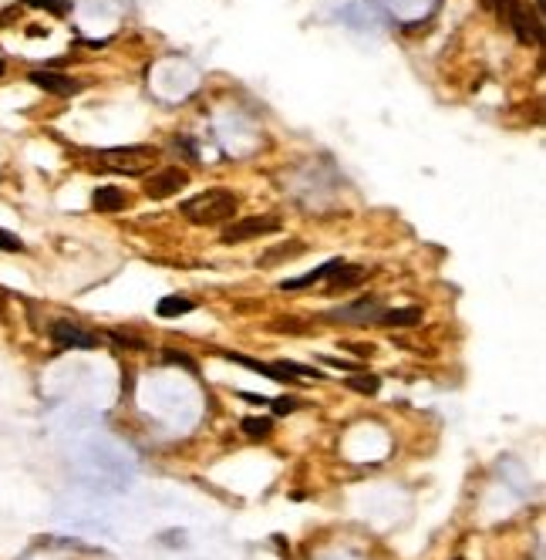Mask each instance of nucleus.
I'll return each mask as SVG.
<instances>
[{
	"instance_id": "f257e3e1",
	"label": "nucleus",
	"mask_w": 546,
	"mask_h": 560,
	"mask_svg": "<svg viewBox=\"0 0 546 560\" xmlns=\"http://www.w3.org/2000/svg\"><path fill=\"white\" fill-rule=\"evenodd\" d=\"M236 209H239V196H236L233 189H223V186L206 189V193H196V196H189V200L179 203V213L189 223H196V227L233 223Z\"/></svg>"
},
{
	"instance_id": "f03ea898",
	"label": "nucleus",
	"mask_w": 546,
	"mask_h": 560,
	"mask_svg": "<svg viewBox=\"0 0 546 560\" xmlns=\"http://www.w3.org/2000/svg\"><path fill=\"white\" fill-rule=\"evenodd\" d=\"M98 159H102L111 173L142 176V173H149L158 162V149L156 146H115V149H102Z\"/></svg>"
},
{
	"instance_id": "7ed1b4c3",
	"label": "nucleus",
	"mask_w": 546,
	"mask_h": 560,
	"mask_svg": "<svg viewBox=\"0 0 546 560\" xmlns=\"http://www.w3.org/2000/svg\"><path fill=\"white\" fill-rule=\"evenodd\" d=\"M270 233H280V216L277 213H263V216H246V220H236L219 233V240L230 247V243H246V240H260Z\"/></svg>"
},
{
	"instance_id": "20e7f679",
	"label": "nucleus",
	"mask_w": 546,
	"mask_h": 560,
	"mask_svg": "<svg viewBox=\"0 0 546 560\" xmlns=\"http://www.w3.org/2000/svg\"><path fill=\"white\" fill-rule=\"evenodd\" d=\"M189 179L192 176L182 166H169V169H158V173L142 179V193L149 200H169V196H176V193H182L189 186Z\"/></svg>"
},
{
	"instance_id": "39448f33",
	"label": "nucleus",
	"mask_w": 546,
	"mask_h": 560,
	"mask_svg": "<svg viewBox=\"0 0 546 560\" xmlns=\"http://www.w3.org/2000/svg\"><path fill=\"white\" fill-rule=\"evenodd\" d=\"M48 338H51L54 344L61 348V351H88V348H98V334L95 331H84L81 324H75V321H54L51 328H48Z\"/></svg>"
},
{
	"instance_id": "423d86ee",
	"label": "nucleus",
	"mask_w": 546,
	"mask_h": 560,
	"mask_svg": "<svg viewBox=\"0 0 546 560\" xmlns=\"http://www.w3.org/2000/svg\"><path fill=\"white\" fill-rule=\"evenodd\" d=\"M381 310H385V307H381V297H361V301H354V304L338 307V310H327V314H320V317H324V321H340V324H374Z\"/></svg>"
},
{
	"instance_id": "0eeeda50",
	"label": "nucleus",
	"mask_w": 546,
	"mask_h": 560,
	"mask_svg": "<svg viewBox=\"0 0 546 560\" xmlns=\"http://www.w3.org/2000/svg\"><path fill=\"white\" fill-rule=\"evenodd\" d=\"M27 81H30L34 88L48 91V95H57V98H71V95H78V88H81V81L61 75V71H30Z\"/></svg>"
},
{
	"instance_id": "6e6552de",
	"label": "nucleus",
	"mask_w": 546,
	"mask_h": 560,
	"mask_svg": "<svg viewBox=\"0 0 546 560\" xmlns=\"http://www.w3.org/2000/svg\"><path fill=\"white\" fill-rule=\"evenodd\" d=\"M367 277V270H364L361 263H340L338 270L331 274V283H327V294H344V290H354V287H361V280Z\"/></svg>"
},
{
	"instance_id": "1a4fd4ad",
	"label": "nucleus",
	"mask_w": 546,
	"mask_h": 560,
	"mask_svg": "<svg viewBox=\"0 0 546 560\" xmlns=\"http://www.w3.org/2000/svg\"><path fill=\"white\" fill-rule=\"evenodd\" d=\"M421 317H425V310H421L418 304L385 307V310L378 314V321H374V324H385V328H415V324H421Z\"/></svg>"
},
{
	"instance_id": "9d476101",
	"label": "nucleus",
	"mask_w": 546,
	"mask_h": 560,
	"mask_svg": "<svg viewBox=\"0 0 546 560\" xmlns=\"http://www.w3.org/2000/svg\"><path fill=\"white\" fill-rule=\"evenodd\" d=\"M304 254H307V243H304V240H286L280 247H270L263 256H257V267L270 270V267H277V263H284V260H293V256H304Z\"/></svg>"
},
{
	"instance_id": "9b49d317",
	"label": "nucleus",
	"mask_w": 546,
	"mask_h": 560,
	"mask_svg": "<svg viewBox=\"0 0 546 560\" xmlns=\"http://www.w3.org/2000/svg\"><path fill=\"white\" fill-rule=\"evenodd\" d=\"M340 263V256H334V260H327V263H320L317 270H311V274H300V277H290L280 283V290H307V287H313V283H320V280H327L334 270H338Z\"/></svg>"
},
{
	"instance_id": "f8f14e48",
	"label": "nucleus",
	"mask_w": 546,
	"mask_h": 560,
	"mask_svg": "<svg viewBox=\"0 0 546 560\" xmlns=\"http://www.w3.org/2000/svg\"><path fill=\"white\" fill-rule=\"evenodd\" d=\"M125 203H129V196L118 186H98L91 193V209L95 213H118V209H125Z\"/></svg>"
},
{
	"instance_id": "ddd939ff",
	"label": "nucleus",
	"mask_w": 546,
	"mask_h": 560,
	"mask_svg": "<svg viewBox=\"0 0 546 560\" xmlns=\"http://www.w3.org/2000/svg\"><path fill=\"white\" fill-rule=\"evenodd\" d=\"M196 310V304L189 301V297H179V294H172V297H162L158 301V307H156V314L158 317H182V314H192Z\"/></svg>"
},
{
	"instance_id": "4468645a",
	"label": "nucleus",
	"mask_w": 546,
	"mask_h": 560,
	"mask_svg": "<svg viewBox=\"0 0 546 560\" xmlns=\"http://www.w3.org/2000/svg\"><path fill=\"white\" fill-rule=\"evenodd\" d=\"M239 429H243V435H250V439H266V435L273 432V419L270 415H246L239 422Z\"/></svg>"
},
{
	"instance_id": "2eb2a0df",
	"label": "nucleus",
	"mask_w": 546,
	"mask_h": 560,
	"mask_svg": "<svg viewBox=\"0 0 546 560\" xmlns=\"http://www.w3.org/2000/svg\"><path fill=\"white\" fill-rule=\"evenodd\" d=\"M347 388L351 392H358V395H378V388H381V378L378 375H367V371H358V375H347Z\"/></svg>"
},
{
	"instance_id": "dca6fc26",
	"label": "nucleus",
	"mask_w": 546,
	"mask_h": 560,
	"mask_svg": "<svg viewBox=\"0 0 546 560\" xmlns=\"http://www.w3.org/2000/svg\"><path fill=\"white\" fill-rule=\"evenodd\" d=\"M162 365H172V368H185L189 375H199V365H196L192 358L185 355V351H176V348H165V351H162Z\"/></svg>"
},
{
	"instance_id": "f3484780",
	"label": "nucleus",
	"mask_w": 546,
	"mask_h": 560,
	"mask_svg": "<svg viewBox=\"0 0 546 560\" xmlns=\"http://www.w3.org/2000/svg\"><path fill=\"white\" fill-rule=\"evenodd\" d=\"M104 334H108V338H111L115 344H122V348H131V351H145V348H149V344H145L142 338H135L131 331H104Z\"/></svg>"
},
{
	"instance_id": "a211bd4d",
	"label": "nucleus",
	"mask_w": 546,
	"mask_h": 560,
	"mask_svg": "<svg viewBox=\"0 0 546 560\" xmlns=\"http://www.w3.org/2000/svg\"><path fill=\"white\" fill-rule=\"evenodd\" d=\"M21 3H30V7H44V10H51L54 17H64V14L71 10V0H21Z\"/></svg>"
},
{
	"instance_id": "6ab92c4d",
	"label": "nucleus",
	"mask_w": 546,
	"mask_h": 560,
	"mask_svg": "<svg viewBox=\"0 0 546 560\" xmlns=\"http://www.w3.org/2000/svg\"><path fill=\"white\" fill-rule=\"evenodd\" d=\"M172 149L182 152L189 162H199V149H196V142H192L189 135H176V139H172Z\"/></svg>"
},
{
	"instance_id": "aec40b11",
	"label": "nucleus",
	"mask_w": 546,
	"mask_h": 560,
	"mask_svg": "<svg viewBox=\"0 0 546 560\" xmlns=\"http://www.w3.org/2000/svg\"><path fill=\"white\" fill-rule=\"evenodd\" d=\"M317 361H324V365H331V368H338V371H347V375H358V371H364L361 361H344V358H327V355H320Z\"/></svg>"
},
{
	"instance_id": "412c9836",
	"label": "nucleus",
	"mask_w": 546,
	"mask_h": 560,
	"mask_svg": "<svg viewBox=\"0 0 546 560\" xmlns=\"http://www.w3.org/2000/svg\"><path fill=\"white\" fill-rule=\"evenodd\" d=\"M0 250H7V254H21V250H24V240H21L17 233H10V229L0 227Z\"/></svg>"
},
{
	"instance_id": "4be33fe9",
	"label": "nucleus",
	"mask_w": 546,
	"mask_h": 560,
	"mask_svg": "<svg viewBox=\"0 0 546 560\" xmlns=\"http://www.w3.org/2000/svg\"><path fill=\"white\" fill-rule=\"evenodd\" d=\"M270 408H273V415H286V412H297V408H300V402H297V399H286V395H284V399H273V402H270Z\"/></svg>"
},
{
	"instance_id": "5701e85b",
	"label": "nucleus",
	"mask_w": 546,
	"mask_h": 560,
	"mask_svg": "<svg viewBox=\"0 0 546 560\" xmlns=\"http://www.w3.org/2000/svg\"><path fill=\"white\" fill-rule=\"evenodd\" d=\"M239 399H243V402H250V405H260V408L270 405V399H266V395H250V392H239Z\"/></svg>"
},
{
	"instance_id": "b1692460",
	"label": "nucleus",
	"mask_w": 546,
	"mask_h": 560,
	"mask_svg": "<svg viewBox=\"0 0 546 560\" xmlns=\"http://www.w3.org/2000/svg\"><path fill=\"white\" fill-rule=\"evenodd\" d=\"M482 10H489V14H499V0H482Z\"/></svg>"
},
{
	"instance_id": "393cba45",
	"label": "nucleus",
	"mask_w": 546,
	"mask_h": 560,
	"mask_svg": "<svg viewBox=\"0 0 546 560\" xmlns=\"http://www.w3.org/2000/svg\"><path fill=\"white\" fill-rule=\"evenodd\" d=\"M0 78H3V58H0Z\"/></svg>"
}]
</instances>
